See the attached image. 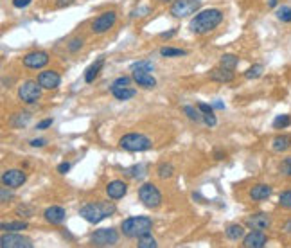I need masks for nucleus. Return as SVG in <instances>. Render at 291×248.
<instances>
[{"instance_id": "30", "label": "nucleus", "mask_w": 291, "mask_h": 248, "mask_svg": "<svg viewBox=\"0 0 291 248\" xmlns=\"http://www.w3.org/2000/svg\"><path fill=\"white\" fill-rule=\"evenodd\" d=\"M156 174H158V178H162V180H167V178H171L174 174V167L171 164H160L158 167H156Z\"/></svg>"}, {"instance_id": "27", "label": "nucleus", "mask_w": 291, "mask_h": 248, "mask_svg": "<svg viewBox=\"0 0 291 248\" xmlns=\"http://www.w3.org/2000/svg\"><path fill=\"white\" fill-rule=\"evenodd\" d=\"M27 229L25 221H9V223H2V230L4 232H20V230Z\"/></svg>"}, {"instance_id": "26", "label": "nucleus", "mask_w": 291, "mask_h": 248, "mask_svg": "<svg viewBox=\"0 0 291 248\" xmlns=\"http://www.w3.org/2000/svg\"><path fill=\"white\" fill-rule=\"evenodd\" d=\"M124 174L130 178H142L146 174V165L144 164H135L132 167L124 169Z\"/></svg>"}, {"instance_id": "45", "label": "nucleus", "mask_w": 291, "mask_h": 248, "mask_svg": "<svg viewBox=\"0 0 291 248\" xmlns=\"http://www.w3.org/2000/svg\"><path fill=\"white\" fill-rule=\"evenodd\" d=\"M52 122H54V119H51V117H49V119H43V121L42 122H38V130H47V128L49 126H52Z\"/></svg>"}, {"instance_id": "39", "label": "nucleus", "mask_w": 291, "mask_h": 248, "mask_svg": "<svg viewBox=\"0 0 291 248\" xmlns=\"http://www.w3.org/2000/svg\"><path fill=\"white\" fill-rule=\"evenodd\" d=\"M279 169H281V173L284 174V176H291V157H288V159L282 160L281 165H279Z\"/></svg>"}, {"instance_id": "1", "label": "nucleus", "mask_w": 291, "mask_h": 248, "mask_svg": "<svg viewBox=\"0 0 291 248\" xmlns=\"http://www.w3.org/2000/svg\"><path fill=\"white\" fill-rule=\"evenodd\" d=\"M223 22V13L216 7H211V9H203L191 20L189 29L193 31L194 34H207L214 31L218 25Z\"/></svg>"}, {"instance_id": "34", "label": "nucleus", "mask_w": 291, "mask_h": 248, "mask_svg": "<svg viewBox=\"0 0 291 248\" xmlns=\"http://www.w3.org/2000/svg\"><path fill=\"white\" fill-rule=\"evenodd\" d=\"M263 71H264V67H263V65H254V67H250L248 71L244 72V78H246V80H257L259 76H263Z\"/></svg>"}, {"instance_id": "4", "label": "nucleus", "mask_w": 291, "mask_h": 248, "mask_svg": "<svg viewBox=\"0 0 291 248\" xmlns=\"http://www.w3.org/2000/svg\"><path fill=\"white\" fill-rule=\"evenodd\" d=\"M119 146H121L122 150L133 151V153H137V151H147V150H151L153 142H151L149 137L142 135V133H126V135L121 137V141H119Z\"/></svg>"}, {"instance_id": "9", "label": "nucleus", "mask_w": 291, "mask_h": 248, "mask_svg": "<svg viewBox=\"0 0 291 248\" xmlns=\"http://www.w3.org/2000/svg\"><path fill=\"white\" fill-rule=\"evenodd\" d=\"M117 22V13L115 11H106V13L99 14L97 18L92 22V33L103 34L113 27V24Z\"/></svg>"}, {"instance_id": "53", "label": "nucleus", "mask_w": 291, "mask_h": 248, "mask_svg": "<svg viewBox=\"0 0 291 248\" xmlns=\"http://www.w3.org/2000/svg\"><path fill=\"white\" fill-rule=\"evenodd\" d=\"M216 159L218 160H223V159H225V155L221 153V151H216Z\"/></svg>"}, {"instance_id": "24", "label": "nucleus", "mask_w": 291, "mask_h": 248, "mask_svg": "<svg viewBox=\"0 0 291 248\" xmlns=\"http://www.w3.org/2000/svg\"><path fill=\"white\" fill-rule=\"evenodd\" d=\"M226 238L232 239V241H239L244 238V227L243 225H230L226 229Z\"/></svg>"}, {"instance_id": "51", "label": "nucleus", "mask_w": 291, "mask_h": 248, "mask_svg": "<svg viewBox=\"0 0 291 248\" xmlns=\"http://www.w3.org/2000/svg\"><path fill=\"white\" fill-rule=\"evenodd\" d=\"M69 4H72V0H60V2H58V7H63V5H69Z\"/></svg>"}, {"instance_id": "31", "label": "nucleus", "mask_w": 291, "mask_h": 248, "mask_svg": "<svg viewBox=\"0 0 291 248\" xmlns=\"http://www.w3.org/2000/svg\"><path fill=\"white\" fill-rule=\"evenodd\" d=\"M137 247L139 248H156V241L151 234H146L137 239Z\"/></svg>"}, {"instance_id": "40", "label": "nucleus", "mask_w": 291, "mask_h": 248, "mask_svg": "<svg viewBox=\"0 0 291 248\" xmlns=\"http://www.w3.org/2000/svg\"><path fill=\"white\" fill-rule=\"evenodd\" d=\"M203 121H205V124L209 128H214L218 124V119H216V115H214V112H212V113H203Z\"/></svg>"}, {"instance_id": "16", "label": "nucleus", "mask_w": 291, "mask_h": 248, "mask_svg": "<svg viewBox=\"0 0 291 248\" xmlns=\"http://www.w3.org/2000/svg\"><path fill=\"white\" fill-rule=\"evenodd\" d=\"M43 218H45V221L51 223V225H61L63 221H65L67 212H65L63 207L52 205V207H49V209L43 211Z\"/></svg>"}, {"instance_id": "33", "label": "nucleus", "mask_w": 291, "mask_h": 248, "mask_svg": "<svg viewBox=\"0 0 291 248\" xmlns=\"http://www.w3.org/2000/svg\"><path fill=\"white\" fill-rule=\"evenodd\" d=\"M160 54L164 58H180V56H185L187 52L182 51V49H173V47H162L160 49Z\"/></svg>"}, {"instance_id": "7", "label": "nucleus", "mask_w": 291, "mask_h": 248, "mask_svg": "<svg viewBox=\"0 0 291 248\" xmlns=\"http://www.w3.org/2000/svg\"><path fill=\"white\" fill-rule=\"evenodd\" d=\"M200 7H202V2H200V0H174L169 13L174 18H185L189 14L196 13Z\"/></svg>"}, {"instance_id": "42", "label": "nucleus", "mask_w": 291, "mask_h": 248, "mask_svg": "<svg viewBox=\"0 0 291 248\" xmlns=\"http://www.w3.org/2000/svg\"><path fill=\"white\" fill-rule=\"evenodd\" d=\"M151 13V7L144 5V7H137V9L132 11V18H137V16H146V14Z\"/></svg>"}, {"instance_id": "19", "label": "nucleus", "mask_w": 291, "mask_h": 248, "mask_svg": "<svg viewBox=\"0 0 291 248\" xmlns=\"http://www.w3.org/2000/svg\"><path fill=\"white\" fill-rule=\"evenodd\" d=\"M132 78H133V81L139 84V86H142V88H155L156 86V80L151 76V72L133 71Z\"/></svg>"}, {"instance_id": "23", "label": "nucleus", "mask_w": 291, "mask_h": 248, "mask_svg": "<svg viewBox=\"0 0 291 248\" xmlns=\"http://www.w3.org/2000/svg\"><path fill=\"white\" fill-rule=\"evenodd\" d=\"M112 94H113V97L119 99V101H130V99L135 97L137 90L132 88V86H122V88L112 90Z\"/></svg>"}, {"instance_id": "20", "label": "nucleus", "mask_w": 291, "mask_h": 248, "mask_svg": "<svg viewBox=\"0 0 291 248\" xmlns=\"http://www.w3.org/2000/svg\"><path fill=\"white\" fill-rule=\"evenodd\" d=\"M209 76H211L212 81H218V83H230V81H234V71L221 65L216 67V69H212Z\"/></svg>"}, {"instance_id": "41", "label": "nucleus", "mask_w": 291, "mask_h": 248, "mask_svg": "<svg viewBox=\"0 0 291 248\" xmlns=\"http://www.w3.org/2000/svg\"><path fill=\"white\" fill-rule=\"evenodd\" d=\"M81 47H83V40L81 38H74V40L69 42V51L71 52H77Z\"/></svg>"}, {"instance_id": "35", "label": "nucleus", "mask_w": 291, "mask_h": 248, "mask_svg": "<svg viewBox=\"0 0 291 248\" xmlns=\"http://www.w3.org/2000/svg\"><path fill=\"white\" fill-rule=\"evenodd\" d=\"M133 81V78H128V76H121V78H117V80L113 81L112 84H110V90H115V88H122V86H130Z\"/></svg>"}, {"instance_id": "46", "label": "nucleus", "mask_w": 291, "mask_h": 248, "mask_svg": "<svg viewBox=\"0 0 291 248\" xmlns=\"http://www.w3.org/2000/svg\"><path fill=\"white\" fill-rule=\"evenodd\" d=\"M31 2H33V0H13V5L14 7H18V9H24V7H27Z\"/></svg>"}, {"instance_id": "22", "label": "nucleus", "mask_w": 291, "mask_h": 248, "mask_svg": "<svg viewBox=\"0 0 291 248\" xmlns=\"http://www.w3.org/2000/svg\"><path fill=\"white\" fill-rule=\"evenodd\" d=\"M272 148L273 151H277V153H284L291 148V137L290 135H277L273 139L272 142Z\"/></svg>"}, {"instance_id": "49", "label": "nucleus", "mask_w": 291, "mask_h": 248, "mask_svg": "<svg viewBox=\"0 0 291 248\" xmlns=\"http://www.w3.org/2000/svg\"><path fill=\"white\" fill-rule=\"evenodd\" d=\"M176 34V29H173V31H167V33H162L160 36L162 38H171V36H174Z\"/></svg>"}, {"instance_id": "36", "label": "nucleus", "mask_w": 291, "mask_h": 248, "mask_svg": "<svg viewBox=\"0 0 291 248\" xmlns=\"http://www.w3.org/2000/svg\"><path fill=\"white\" fill-rule=\"evenodd\" d=\"M155 69L153 67V63L151 61H147V60H142V61H137V63H133L132 65V72L133 71H144V72H151Z\"/></svg>"}, {"instance_id": "28", "label": "nucleus", "mask_w": 291, "mask_h": 248, "mask_svg": "<svg viewBox=\"0 0 291 248\" xmlns=\"http://www.w3.org/2000/svg\"><path fill=\"white\" fill-rule=\"evenodd\" d=\"M219 65L221 67H226V69H232L234 71L235 67L239 65V60H237V56H234V54H223L219 60Z\"/></svg>"}, {"instance_id": "48", "label": "nucleus", "mask_w": 291, "mask_h": 248, "mask_svg": "<svg viewBox=\"0 0 291 248\" xmlns=\"http://www.w3.org/2000/svg\"><path fill=\"white\" fill-rule=\"evenodd\" d=\"M45 139H33V141H31V146H33V148H42V146H45Z\"/></svg>"}, {"instance_id": "6", "label": "nucleus", "mask_w": 291, "mask_h": 248, "mask_svg": "<svg viewBox=\"0 0 291 248\" xmlns=\"http://www.w3.org/2000/svg\"><path fill=\"white\" fill-rule=\"evenodd\" d=\"M42 97V86L38 81H24L18 86V99L25 104H34Z\"/></svg>"}, {"instance_id": "17", "label": "nucleus", "mask_w": 291, "mask_h": 248, "mask_svg": "<svg viewBox=\"0 0 291 248\" xmlns=\"http://www.w3.org/2000/svg\"><path fill=\"white\" fill-rule=\"evenodd\" d=\"M128 192V183L122 182V180H113L106 185V194H108L110 200H121V198L126 196Z\"/></svg>"}, {"instance_id": "54", "label": "nucleus", "mask_w": 291, "mask_h": 248, "mask_svg": "<svg viewBox=\"0 0 291 248\" xmlns=\"http://www.w3.org/2000/svg\"><path fill=\"white\" fill-rule=\"evenodd\" d=\"M268 5H270V7H275V5H277V0H268Z\"/></svg>"}, {"instance_id": "8", "label": "nucleus", "mask_w": 291, "mask_h": 248, "mask_svg": "<svg viewBox=\"0 0 291 248\" xmlns=\"http://www.w3.org/2000/svg\"><path fill=\"white\" fill-rule=\"evenodd\" d=\"M117 241L119 234L115 229H99L90 236V243L94 247H113Z\"/></svg>"}, {"instance_id": "5", "label": "nucleus", "mask_w": 291, "mask_h": 248, "mask_svg": "<svg viewBox=\"0 0 291 248\" xmlns=\"http://www.w3.org/2000/svg\"><path fill=\"white\" fill-rule=\"evenodd\" d=\"M139 200L147 209H158L162 205V192L153 183H142L139 187Z\"/></svg>"}, {"instance_id": "32", "label": "nucleus", "mask_w": 291, "mask_h": 248, "mask_svg": "<svg viewBox=\"0 0 291 248\" xmlns=\"http://www.w3.org/2000/svg\"><path fill=\"white\" fill-rule=\"evenodd\" d=\"M275 14H277V18L281 20V22H284V24L291 22V7L290 5H281V7H277Z\"/></svg>"}, {"instance_id": "3", "label": "nucleus", "mask_w": 291, "mask_h": 248, "mask_svg": "<svg viewBox=\"0 0 291 248\" xmlns=\"http://www.w3.org/2000/svg\"><path fill=\"white\" fill-rule=\"evenodd\" d=\"M151 229H153V220L147 218V216H132L121 223V232L126 238L139 239L146 234H151Z\"/></svg>"}, {"instance_id": "13", "label": "nucleus", "mask_w": 291, "mask_h": 248, "mask_svg": "<svg viewBox=\"0 0 291 248\" xmlns=\"http://www.w3.org/2000/svg\"><path fill=\"white\" fill-rule=\"evenodd\" d=\"M244 225L252 230H268L270 225H272V218L266 214V212H255L250 218H246Z\"/></svg>"}, {"instance_id": "52", "label": "nucleus", "mask_w": 291, "mask_h": 248, "mask_svg": "<svg viewBox=\"0 0 291 248\" xmlns=\"http://www.w3.org/2000/svg\"><path fill=\"white\" fill-rule=\"evenodd\" d=\"M212 106H214V108H218V110H223V108H225V104L221 103V101H216V103L212 104Z\"/></svg>"}, {"instance_id": "18", "label": "nucleus", "mask_w": 291, "mask_h": 248, "mask_svg": "<svg viewBox=\"0 0 291 248\" xmlns=\"http://www.w3.org/2000/svg\"><path fill=\"white\" fill-rule=\"evenodd\" d=\"M272 192H273L272 185H268V183H257V185H254V187L250 189L248 196L250 200L254 201H264L272 196Z\"/></svg>"}, {"instance_id": "11", "label": "nucleus", "mask_w": 291, "mask_h": 248, "mask_svg": "<svg viewBox=\"0 0 291 248\" xmlns=\"http://www.w3.org/2000/svg\"><path fill=\"white\" fill-rule=\"evenodd\" d=\"M27 180V174L20 169H7L4 174H2V183H4L7 189H18L22 187Z\"/></svg>"}, {"instance_id": "43", "label": "nucleus", "mask_w": 291, "mask_h": 248, "mask_svg": "<svg viewBox=\"0 0 291 248\" xmlns=\"http://www.w3.org/2000/svg\"><path fill=\"white\" fill-rule=\"evenodd\" d=\"M16 214H18L20 218H31V216H33V211L25 205H20L18 209H16Z\"/></svg>"}, {"instance_id": "47", "label": "nucleus", "mask_w": 291, "mask_h": 248, "mask_svg": "<svg viewBox=\"0 0 291 248\" xmlns=\"http://www.w3.org/2000/svg\"><path fill=\"white\" fill-rule=\"evenodd\" d=\"M69 169H71V164H69V162H63V164L58 165V173L65 174V173H69Z\"/></svg>"}, {"instance_id": "44", "label": "nucleus", "mask_w": 291, "mask_h": 248, "mask_svg": "<svg viewBox=\"0 0 291 248\" xmlns=\"http://www.w3.org/2000/svg\"><path fill=\"white\" fill-rule=\"evenodd\" d=\"M196 108L202 113H212V112H214V106H211V104H207V103H198Z\"/></svg>"}, {"instance_id": "2", "label": "nucleus", "mask_w": 291, "mask_h": 248, "mask_svg": "<svg viewBox=\"0 0 291 248\" xmlns=\"http://www.w3.org/2000/svg\"><path fill=\"white\" fill-rule=\"evenodd\" d=\"M115 205L110 203V201H95V203H86L79 209V214L83 220H86L88 223L97 225L103 220L110 218V216L115 214Z\"/></svg>"}, {"instance_id": "14", "label": "nucleus", "mask_w": 291, "mask_h": 248, "mask_svg": "<svg viewBox=\"0 0 291 248\" xmlns=\"http://www.w3.org/2000/svg\"><path fill=\"white\" fill-rule=\"evenodd\" d=\"M268 243V236L264 234V230H252L250 234L243 238V247L244 248H263Z\"/></svg>"}, {"instance_id": "15", "label": "nucleus", "mask_w": 291, "mask_h": 248, "mask_svg": "<svg viewBox=\"0 0 291 248\" xmlns=\"http://www.w3.org/2000/svg\"><path fill=\"white\" fill-rule=\"evenodd\" d=\"M38 83H40V86L45 90H56L58 86L61 84V78L58 72L54 71H43L42 74L38 76Z\"/></svg>"}, {"instance_id": "21", "label": "nucleus", "mask_w": 291, "mask_h": 248, "mask_svg": "<svg viewBox=\"0 0 291 248\" xmlns=\"http://www.w3.org/2000/svg\"><path fill=\"white\" fill-rule=\"evenodd\" d=\"M103 65H104V56H101L97 61H94V63H92V65L86 69V72H85V81H86V83H92V81H95V78L99 76V72H101Z\"/></svg>"}, {"instance_id": "38", "label": "nucleus", "mask_w": 291, "mask_h": 248, "mask_svg": "<svg viewBox=\"0 0 291 248\" xmlns=\"http://www.w3.org/2000/svg\"><path fill=\"white\" fill-rule=\"evenodd\" d=\"M279 205H281L282 209H290L291 211V189L284 191L281 196H279Z\"/></svg>"}, {"instance_id": "10", "label": "nucleus", "mask_w": 291, "mask_h": 248, "mask_svg": "<svg viewBox=\"0 0 291 248\" xmlns=\"http://www.w3.org/2000/svg\"><path fill=\"white\" fill-rule=\"evenodd\" d=\"M0 247L2 248H31L33 247V241L24 236L13 234V232H4L2 238H0Z\"/></svg>"}, {"instance_id": "12", "label": "nucleus", "mask_w": 291, "mask_h": 248, "mask_svg": "<svg viewBox=\"0 0 291 248\" xmlns=\"http://www.w3.org/2000/svg\"><path fill=\"white\" fill-rule=\"evenodd\" d=\"M22 63H24V67H27V69H43V67L49 63V54L43 51L29 52V54L24 56Z\"/></svg>"}, {"instance_id": "25", "label": "nucleus", "mask_w": 291, "mask_h": 248, "mask_svg": "<svg viewBox=\"0 0 291 248\" xmlns=\"http://www.w3.org/2000/svg\"><path fill=\"white\" fill-rule=\"evenodd\" d=\"M29 121H31V113L29 112H18L13 119H11V124H13L14 128H24Z\"/></svg>"}, {"instance_id": "50", "label": "nucleus", "mask_w": 291, "mask_h": 248, "mask_svg": "<svg viewBox=\"0 0 291 248\" xmlns=\"http://www.w3.org/2000/svg\"><path fill=\"white\" fill-rule=\"evenodd\" d=\"M284 232L291 234V220H288V221H286V225H284Z\"/></svg>"}, {"instance_id": "37", "label": "nucleus", "mask_w": 291, "mask_h": 248, "mask_svg": "<svg viewBox=\"0 0 291 248\" xmlns=\"http://www.w3.org/2000/svg\"><path fill=\"white\" fill-rule=\"evenodd\" d=\"M183 112H185V115H187L191 121L198 122V121H202L203 117V113H200L194 106H183Z\"/></svg>"}, {"instance_id": "55", "label": "nucleus", "mask_w": 291, "mask_h": 248, "mask_svg": "<svg viewBox=\"0 0 291 248\" xmlns=\"http://www.w3.org/2000/svg\"><path fill=\"white\" fill-rule=\"evenodd\" d=\"M158 2H162V4H167V2H174V0H158Z\"/></svg>"}, {"instance_id": "29", "label": "nucleus", "mask_w": 291, "mask_h": 248, "mask_svg": "<svg viewBox=\"0 0 291 248\" xmlns=\"http://www.w3.org/2000/svg\"><path fill=\"white\" fill-rule=\"evenodd\" d=\"M291 124V117L288 113H282V115H277L273 119V130H284Z\"/></svg>"}]
</instances>
